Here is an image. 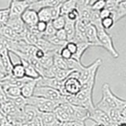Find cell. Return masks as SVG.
Masks as SVG:
<instances>
[{
	"label": "cell",
	"mask_w": 126,
	"mask_h": 126,
	"mask_svg": "<svg viewBox=\"0 0 126 126\" xmlns=\"http://www.w3.org/2000/svg\"><path fill=\"white\" fill-rule=\"evenodd\" d=\"M77 52L73 55L72 58L74 59V60L79 62H81V58L83 57V55H84V54L86 52V50H88L91 46L88 44V43H77Z\"/></svg>",
	"instance_id": "cell-20"
},
{
	"label": "cell",
	"mask_w": 126,
	"mask_h": 126,
	"mask_svg": "<svg viewBox=\"0 0 126 126\" xmlns=\"http://www.w3.org/2000/svg\"><path fill=\"white\" fill-rule=\"evenodd\" d=\"M51 25L54 27V29L58 31L60 29H64L65 24V16H59L58 17L55 18L50 21Z\"/></svg>",
	"instance_id": "cell-27"
},
{
	"label": "cell",
	"mask_w": 126,
	"mask_h": 126,
	"mask_svg": "<svg viewBox=\"0 0 126 126\" xmlns=\"http://www.w3.org/2000/svg\"><path fill=\"white\" fill-rule=\"evenodd\" d=\"M94 107L107 113L110 109L121 110L126 107V101L124 98L117 96L114 94L108 84H104L102 86V98Z\"/></svg>",
	"instance_id": "cell-1"
},
{
	"label": "cell",
	"mask_w": 126,
	"mask_h": 126,
	"mask_svg": "<svg viewBox=\"0 0 126 126\" xmlns=\"http://www.w3.org/2000/svg\"><path fill=\"white\" fill-rule=\"evenodd\" d=\"M85 35H86V39H87V41H88V43L91 47H92V46L101 47L100 43L98 39L96 28L93 25L89 24V25H87Z\"/></svg>",
	"instance_id": "cell-11"
},
{
	"label": "cell",
	"mask_w": 126,
	"mask_h": 126,
	"mask_svg": "<svg viewBox=\"0 0 126 126\" xmlns=\"http://www.w3.org/2000/svg\"><path fill=\"white\" fill-rule=\"evenodd\" d=\"M47 23L39 21L38 23L36 24V25H35V28H36V29L39 32L43 35V33H44V32L47 29Z\"/></svg>",
	"instance_id": "cell-39"
},
{
	"label": "cell",
	"mask_w": 126,
	"mask_h": 126,
	"mask_svg": "<svg viewBox=\"0 0 126 126\" xmlns=\"http://www.w3.org/2000/svg\"><path fill=\"white\" fill-rule=\"evenodd\" d=\"M88 119L94 121L95 124L102 125L103 126H116V125L111 121L107 113L95 107L93 110L89 112Z\"/></svg>",
	"instance_id": "cell-7"
},
{
	"label": "cell",
	"mask_w": 126,
	"mask_h": 126,
	"mask_svg": "<svg viewBox=\"0 0 126 126\" xmlns=\"http://www.w3.org/2000/svg\"><path fill=\"white\" fill-rule=\"evenodd\" d=\"M58 54L65 61L69 60V59H70V58H72V56H73L72 54H71L69 51L65 48V47H62V48L60 49V50H59Z\"/></svg>",
	"instance_id": "cell-36"
},
{
	"label": "cell",
	"mask_w": 126,
	"mask_h": 126,
	"mask_svg": "<svg viewBox=\"0 0 126 126\" xmlns=\"http://www.w3.org/2000/svg\"><path fill=\"white\" fill-rule=\"evenodd\" d=\"M120 1H116V0H108V1H106V6H105V9L109 10L113 18V16L114 12H115L118 3Z\"/></svg>",
	"instance_id": "cell-29"
},
{
	"label": "cell",
	"mask_w": 126,
	"mask_h": 126,
	"mask_svg": "<svg viewBox=\"0 0 126 126\" xmlns=\"http://www.w3.org/2000/svg\"><path fill=\"white\" fill-rule=\"evenodd\" d=\"M116 126H126V124L125 123H121V124L117 125Z\"/></svg>",
	"instance_id": "cell-48"
},
{
	"label": "cell",
	"mask_w": 126,
	"mask_h": 126,
	"mask_svg": "<svg viewBox=\"0 0 126 126\" xmlns=\"http://www.w3.org/2000/svg\"><path fill=\"white\" fill-rule=\"evenodd\" d=\"M55 36H56L59 40L63 41V42H67V35L64 29H60V30L56 31Z\"/></svg>",
	"instance_id": "cell-38"
},
{
	"label": "cell",
	"mask_w": 126,
	"mask_h": 126,
	"mask_svg": "<svg viewBox=\"0 0 126 126\" xmlns=\"http://www.w3.org/2000/svg\"><path fill=\"white\" fill-rule=\"evenodd\" d=\"M93 126H103L102 125H99V124H95V125H94Z\"/></svg>",
	"instance_id": "cell-49"
},
{
	"label": "cell",
	"mask_w": 126,
	"mask_h": 126,
	"mask_svg": "<svg viewBox=\"0 0 126 126\" xmlns=\"http://www.w3.org/2000/svg\"><path fill=\"white\" fill-rule=\"evenodd\" d=\"M95 28L97 30L98 39L100 43L101 47H103L105 50H107L113 58H118L119 53L117 52L115 47H114L113 40L111 35L107 31L102 29V26H98Z\"/></svg>",
	"instance_id": "cell-3"
},
{
	"label": "cell",
	"mask_w": 126,
	"mask_h": 126,
	"mask_svg": "<svg viewBox=\"0 0 126 126\" xmlns=\"http://www.w3.org/2000/svg\"><path fill=\"white\" fill-rule=\"evenodd\" d=\"M10 74L14 77L17 78V79H21L25 77V68H24V66L22 65L21 62L17 63V64H14Z\"/></svg>",
	"instance_id": "cell-23"
},
{
	"label": "cell",
	"mask_w": 126,
	"mask_h": 126,
	"mask_svg": "<svg viewBox=\"0 0 126 126\" xmlns=\"http://www.w3.org/2000/svg\"><path fill=\"white\" fill-rule=\"evenodd\" d=\"M99 17L102 20L106 17H112V16H111V14H110V12L104 8V9H102V10L99 11Z\"/></svg>",
	"instance_id": "cell-41"
},
{
	"label": "cell",
	"mask_w": 126,
	"mask_h": 126,
	"mask_svg": "<svg viewBox=\"0 0 126 126\" xmlns=\"http://www.w3.org/2000/svg\"><path fill=\"white\" fill-rule=\"evenodd\" d=\"M5 116H6V115H4V113L1 111V110H0V120H1L2 118H3Z\"/></svg>",
	"instance_id": "cell-46"
},
{
	"label": "cell",
	"mask_w": 126,
	"mask_h": 126,
	"mask_svg": "<svg viewBox=\"0 0 126 126\" xmlns=\"http://www.w3.org/2000/svg\"><path fill=\"white\" fill-rule=\"evenodd\" d=\"M65 48L68 50L69 52L72 54V55H73L75 53L77 52V45L76 43H74L73 41H69V42H67L66 44H65Z\"/></svg>",
	"instance_id": "cell-37"
},
{
	"label": "cell",
	"mask_w": 126,
	"mask_h": 126,
	"mask_svg": "<svg viewBox=\"0 0 126 126\" xmlns=\"http://www.w3.org/2000/svg\"><path fill=\"white\" fill-rule=\"evenodd\" d=\"M55 33H56V30L54 29V27L52 26L51 23L50 22L47 24V29L44 32V33L43 34L42 38L45 39V38H49L51 36H54V35H55Z\"/></svg>",
	"instance_id": "cell-33"
},
{
	"label": "cell",
	"mask_w": 126,
	"mask_h": 126,
	"mask_svg": "<svg viewBox=\"0 0 126 126\" xmlns=\"http://www.w3.org/2000/svg\"><path fill=\"white\" fill-rule=\"evenodd\" d=\"M102 65V60L100 58L96 59L89 65H83L82 69L79 73V80L80 81L81 84L90 79L94 73H97L98 68Z\"/></svg>",
	"instance_id": "cell-6"
},
{
	"label": "cell",
	"mask_w": 126,
	"mask_h": 126,
	"mask_svg": "<svg viewBox=\"0 0 126 126\" xmlns=\"http://www.w3.org/2000/svg\"><path fill=\"white\" fill-rule=\"evenodd\" d=\"M31 1H11L10 2V18L21 17L22 14L29 8Z\"/></svg>",
	"instance_id": "cell-8"
},
{
	"label": "cell",
	"mask_w": 126,
	"mask_h": 126,
	"mask_svg": "<svg viewBox=\"0 0 126 126\" xmlns=\"http://www.w3.org/2000/svg\"><path fill=\"white\" fill-rule=\"evenodd\" d=\"M38 80H30L21 88V95L25 98H29L33 95L34 90L37 86Z\"/></svg>",
	"instance_id": "cell-15"
},
{
	"label": "cell",
	"mask_w": 126,
	"mask_h": 126,
	"mask_svg": "<svg viewBox=\"0 0 126 126\" xmlns=\"http://www.w3.org/2000/svg\"><path fill=\"white\" fill-rule=\"evenodd\" d=\"M20 59V62L21 63L22 65L25 68V77L31 79V80H39L41 77L40 74L38 73V71L35 69L34 67L30 65L28 60H25V59Z\"/></svg>",
	"instance_id": "cell-14"
},
{
	"label": "cell",
	"mask_w": 126,
	"mask_h": 126,
	"mask_svg": "<svg viewBox=\"0 0 126 126\" xmlns=\"http://www.w3.org/2000/svg\"><path fill=\"white\" fill-rule=\"evenodd\" d=\"M14 105L16 106V108L18 109L20 111H22L23 109L25 108V106L27 105L26 98H25L23 96L20 95L17 98H14L13 99H10Z\"/></svg>",
	"instance_id": "cell-28"
},
{
	"label": "cell",
	"mask_w": 126,
	"mask_h": 126,
	"mask_svg": "<svg viewBox=\"0 0 126 126\" xmlns=\"http://www.w3.org/2000/svg\"><path fill=\"white\" fill-rule=\"evenodd\" d=\"M38 19L39 21H43L46 23H50L52 20L50 17V8H43L37 11Z\"/></svg>",
	"instance_id": "cell-24"
},
{
	"label": "cell",
	"mask_w": 126,
	"mask_h": 126,
	"mask_svg": "<svg viewBox=\"0 0 126 126\" xmlns=\"http://www.w3.org/2000/svg\"><path fill=\"white\" fill-rule=\"evenodd\" d=\"M53 113H54L57 121L60 122V123H62V122H65V121H71L72 122V120H71V118L69 116V114L62 109V107L60 105L54 109Z\"/></svg>",
	"instance_id": "cell-19"
},
{
	"label": "cell",
	"mask_w": 126,
	"mask_h": 126,
	"mask_svg": "<svg viewBox=\"0 0 126 126\" xmlns=\"http://www.w3.org/2000/svg\"><path fill=\"white\" fill-rule=\"evenodd\" d=\"M73 126H86L84 121H76L73 122Z\"/></svg>",
	"instance_id": "cell-43"
},
{
	"label": "cell",
	"mask_w": 126,
	"mask_h": 126,
	"mask_svg": "<svg viewBox=\"0 0 126 126\" xmlns=\"http://www.w3.org/2000/svg\"><path fill=\"white\" fill-rule=\"evenodd\" d=\"M59 52L56 53L53 57V65L55 68L58 69H68V67L66 65V62L58 54Z\"/></svg>",
	"instance_id": "cell-25"
},
{
	"label": "cell",
	"mask_w": 126,
	"mask_h": 126,
	"mask_svg": "<svg viewBox=\"0 0 126 126\" xmlns=\"http://www.w3.org/2000/svg\"><path fill=\"white\" fill-rule=\"evenodd\" d=\"M114 25H115V23H114L113 19L112 17H106V18L101 20L102 28L106 31H107L111 29V28H113Z\"/></svg>",
	"instance_id": "cell-32"
},
{
	"label": "cell",
	"mask_w": 126,
	"mask_h": 126,
	"mask_svg": "<svg viewBox=\"0 0 126 126\" xmlns=\"http://www.w3.org/2000/svg\"><path fill=\"white\" fill-rule=\"evenodd\" d=\"M79 73L74 71L69 75V77L63 81V94L65 95H76L81 90V83L79 80Z\"/></svg>",
	"instance_id": "cell-4"
},
{
	"label": "cell",
	"mask_w": 126,
	"mask_h": 126,
	"mask_svg": "<svg viewBox=\"0 0 126 126\" xmlns=\"http://www.w3.org/2000/svg\"><path fill=\"white\" fill-rule=\"evenodd\" d=\"M8 99H9V98H7L5 92H4V90L2 89L1 84H0V105L3 104L4 102H6Z\"/></svg>",
	"instance_id": "cell-40"
},
{
	"label": "cell",
	"mask_w": 126,
	"mask_h": 126,
	"mask_svg": "<svg viewBox=\"0 0 126 126\" xmlns=\"http://www.w3.org/2000/svg\"><path fill=\"white\" fill-rule=\"evenodd\" d=\"M73 122L71 121H65V122H62L60 123V126H73Z\"/></svg>",
	"instance_id": "cell-44"
},
{
	"label": "cell",
	"mask_w": 126,
	"mask_h": 126,
	"mask_svg": "<svg viewBox=\"0 0 126 126\" xmlns=\"http://www.w3.org/2000/svg\"><path fill=\"white\" fill-rule=\"evenodd\" d=\"M32 126H43V123L39 114L32 121Z\"/></svg>",
	"instance_id": "cell-42"
},
{
	"label": "cell",
	"mask_w": 126,
	"mask_h": 126,
	"mask_svg": "<svg viewBox=\"0 0 126 126\" xmlns=\"http://www.w3.org/2000/svg\"><path fill=\"white\" fill-rule=\"evenodd\" d=\"M32 96L53 101H64L63 96L59 91L49 88V87L36 86L34 90Z\"/></svg>",
	"instance_id": "cell-5"
},
{
	"label": "cell",
	"mask_w": 126,
	"mask_h": 126,
	"mask_svg": "<svg viewBox=\"0 0 126 126\" xmlns=\"http://www.w3.org/2000/svg\"><path fill=\"white\" fill-rule=\"evenodd\" d=\"M51 126H60V122H59V121H56V122H55V123L54 124V125H51Z\"/></svg>",
	"instance_id": "cell-47"
},
{
	"label": "cell",
	"mask_w": 126,
	"mask_h": 126,
	"mask_svg": "<svg viewBox=\"0 0 126 126\" xmlns=\"http://www.w3.org/2000/svg\"><path fill=\"white\" fill-rule=\"evenodd\" d=\"M6 25L9 27L10 29H11L14 32H15L16 33L21 35H25L26 26L21 21V17L10 18V20L8 21Z\"/></svg>",
	"instance_id": "cell-12"
},
{
	"label": "cell",
	"mask_w": 126,
	"mask_h": 126,
	"mask_svg": "<svg viewBox=\"0 0 126 126\" xmlns=\"http://www.w3.org/2000/svg\"><path fill=\"white\" fill-rule=\"evenodd\" d=\"M6 76V74H4V73H2L0 72V82L2 81V79H3L4 77H5Z\"/></svg>",
	"instance_id": "cell-45"
},
{
	"label": "cell",
	"mask_w": 126,
	"mask_h": 126,
	"mask_svg": "<svg viewBox=\"0 0 126 126\" xmlns=\"http://www.w3.org/2000/svg\"><path fill=\"white\" fill-rule=\"evenodd\" d=\"M37 86L49 87V88L59 91L60 93L62 94V95L63 94V81H59L55 78L41 77L38 80Z\"/></svg>",
	"instance_id": "cell-9"
},
{
	"label": "cell",
	"mask_w": 126,
	"mask_h": 126,
	"mask_svg": "<svg viewBox=\"0 0 126 126\" xmlns=\"http://www.w3.org/2000/svg\"><path fill=\"white\" fill-rule=\"evenodd\" d=\"M74 72L73 70L71 69H57L56 73H55L54 78L57 79L59 81H64L69 77V75Z\"/></svg>",
	"instance_id": "cell-26"
},
{
	"label": "cell",
	"mask_w": 126,
	"mask_h": 126,
	"mask_svg": "<svg viewBox=\"0 0 126 126\" xmlns=\"http://www.w3.org/2000/svg\"><path fill=\"white\" fill-rule=\"evenodd\" d=\"M62 1L59 0H41V1H31L29 8L35 11H38L43 8H51L59 5Z\"/></svg>",
	"instance_id": "cell-13"
},
{
	"label": "cell",
	"mask_w": 126,
	"mask_h": 126,
	"mask_svg": "<svg viewBox=\"0 0 126 126\" xmlns=\"http://www.w3.org/2000/svg\"><path fill=\"white\" fill-rule=\"evenodd\" d=\"M105 6H106V1H104V0H98V1H95V2L90 1V7L92 8V10L94 11L99 12L102 9H104Z\"/></svg>",
	"instance_id": "cell-30"
},
{
	"label": "cell",
	"mask_w": 126,
	"mask_h": 126,
	"mask_svg": "<svg viewBox=\"0 0 126 126\" xmlns=\"http://www.w3.org/2000/svg\"><path fill=\"white\" fill-rule=\"evenodd\" d=\"M39 116L42 119L43 126H51L57 121V119L53 112L39 113Z\"/></svg>",
	"instance_id": "cell-22"
},
{
	"label": "cell",
	"mask_w": 126,
	"mask_h": 126,
	"mask_svg": "<svg viewBox=\"0 0 126 126\" xmlns=\"http://www.w3.org/2000/svg\"><path fill=\"white\" fill-rule=\"evenodd\" d=\"M125 15H126V1H120L113 16L114 23L116 24L118 21H120L121 19L125 17Z\"/></svg>",
	"instance_id": "cell-17"
},
{
	"label": "cell",
	"mask_w": 126,
	"mask_h": 126,
	"mask_svg": "<svg viewBox=\"0 0 126 126\" xmlns=\"http://www.w3.org/2000/svg\"><path fill=\"white\" fill-rule=\"evenodd\" d=\"M10 20V10L9 7L6 9H1L0 10V22L6 25L8 21Z\"/></svg>",
	"instance_id": "cell-31"
},
{
	"label": "cell",
	"mask_w": 126,
	"mask_h": 126,
	"mask_svg": "<svg viewBox=\"0 0 126 126\" xmlns=\"http://www.w3.org/2000/svg\"><path fill=\"white\" fill-rule=\"evenodd\" d=\"M65 17L66 19L69 20V21H71L76 22L77 21H78L79 20V13L77 10V8L73 10L72 11H70L68 14H67L66 16H65Z\"/></svg>",
	"instance_id": "cell-35"
},
{
	"label": "cell",
	"mask_w": 126,
	"mask_h": 126,
	"mask_svg": "<svg viewBox=\"0 0 126 126\" xmlns=\"http://www.w3.org/2000/svg\"><path fill=\"white\" fill-rule=\"evenodd\" d=\"M27 105H30L36 109L39 113L53 112L54 109L60 104L65 102L64 101H53L45 98L32 96L26 99Z\"/></svg>",
	"instance_id": "cell-2"
},
{
	"label": "cell",
	"mask_w": 126,
	"mask_h": 126,
	"mask_svg": "<svg viewBox=\"0 0 126 126\" xmlns=\"http://www.w3.org/2000/svg\"><path fill=\"white\" fill-rule=\"evenodd\" d=\"M75 24L76 22L74 21H71L65 18V24L64 26V29L66 35H67V42L69 41H73L74 36H75V32H76V30H75Z\"/></svg>",
	"instance_id": "cell-18"
},
{
	"label": "cell",
	"mask_w": 126,
	"mask_h": 126,
	"mask_svg": "<svg viewBox=\"0 0 126 126\" xmlns=\"http://www.w3.org/2000/svg\"><path fill=\"white\" fill-rule=\"evenodd\" d=\"M39 114V112L38 110L30 105H26L22 110V115L25 121H32Z\"/></svg>",
	"instance_id": "cell-16"
},
{
	"label": "cell",
	"mask_w": 126,
	"mask_h": 126,
	"mask_svg": "<svg viewBox=\"0 0 126 126\" xmlns=\"http://www.w3.org/2000/svg\"><path fill=\"white\" fill-rule=\"evenodd\" d=\"M77 8V1L69 0L64 1L61 4V16H66L70 11Z\"/></svg>",
	"instance_id": "cell-21"
},
{
	"label": "cell",
	"mask_w": 126,
	"mask_h": 126,
	"mask_svg": "<svg viewBox=\"0 0 126 126\" xmlns=\"http://www.w3.org/2000/svg\"><path fill=\"white\" fill-rule=\"evenodd\" d=\"M62 2L59 4V5L50 8V13L51 20H54L55 18L58 17L59 16H61V4H62Z\"/></svg>",
	"instance_id": "cell-34"
},
{
	"label": "cell",
	"mask_w": 126,
	"mask_h": 126,
	"mask_svg": "<svg viewBox=\"0 0 126 126\" xmlns=\"http://www.w3.org/2000/svg\"><path fill=\"white\" fill-rule=\"evenodd\" d=\"M21 19L27 28L35 26L39 21L37 12L30 9V8H28L22 14Z\"/></svg>",
	"instance_id": "cell-10"
}]
</instances>
